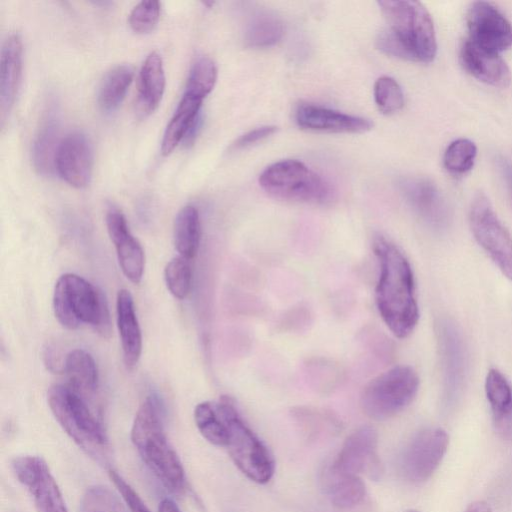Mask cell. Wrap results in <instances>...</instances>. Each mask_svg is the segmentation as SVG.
<instances>
[{
	"label": "cell",
	"instance_id": "6da1fadb",
	"mask_svg": "<svg viewBox=\"0 0 512 512\" xmlns=\"http://www.w3.org/2000/svg\"><path fill=\"white\" fill-rule=\"evenodd\" d=\"M379 263L375 301L379 314L398 338L412 333L419 319L411 266L403 253L383 236L373 242Z\"/></svg>",
	"mask_w": 512,
	"mask_h": 512
},
{
	"label": "cell",
	"instance_id": "7a4b0ae2",
	"mask_svg": "<svg viewBox=\"0 0 512 512\" xmlns=\"http://www.w3.org/2000/svg\"><path fill=\"white\" fill-rule=\"evenodd\" d=\"M378 5L388 28L378 34L377 47L392 57L422 63L433 61L437 52L436 35L425 6L410 0H385Z\"/></svg>",
	"mask_w": 512,
	"mask_h": 512
},
{
	"label": "cell",
	"instance_id": "3957f363",
	"mask_svg": "<svg viewBox=\"0 0 512 512\" xmlns=\"http://www.w3.org/2000/svg\"><path fill=\"white\" fill-rule=\"evenodd\" d=\"M131 440L142 460L159 481L172 491L185 486L182 464L167 440L157 402L147 397L137 410Z\"/></svg>",
	"mask_w": 512,
	"mask_h": 512
},
{
	"label": "cell",
	"instance_id": "277c9868",
	"mask_svg": "<svg viewBox=\"0 0 512 512\" xmlns=\"http://www.w3.org/2000/svg\"><path fill=\"white\" fill-rule=\"evenodd\" d=\"M48 405L68 436L99 463L109 460V443L102 422L83 396L70 386L52 385L47 393Z\"/></svg>",
	"mask_w": 512,
	"mask_h": 512
},
{
	"label": "cell",
	"instance_id": "5b68a950",
	"mask_svg": "<svg viewBox=\"0 0 512 512\" xmlns=\"http://www.w3.org/2000/svg\"><path fill=\"white\" fill-rule=\"evenodd\" d=\"M53 309L58 322L67 329L91 325L101 336L111 333L107 301L100 290L83 277L66 273L55 284Z\"/></svg>",
	"mask_w": 512,
	"mask_h": 512
},
{
	"label": "cell",
	"instance_id": "8992f818",
	"mask_svg": "<svg viewBox=\"0 0 512 512\" xmlns=\"http://www.w3.org/2000/svg\"><path fill=\"white\" fill-rule=\"evenodd\" d=\"M217 404L227 428L226 448L234 464L250 480L267 483L274 474V460L268 449L228 397H222Z\"/></svg>",
	"mask_w": 512,
	"mask_h": 512
},
{
	"label": "cell",
	"instance_id": "52a82bcc",
	"mask_svg": "<svg viewBox=\"0 0 512 512\" xmlns=\"http://www.w3.org/2000/svg\"><path fill=\"white\" fill-rule=\"evenodd\" d=\"M269 195L288 201L323 204L330 201L329 184L303 162L285 159L269 165L259 176Z\"/></svg>",
	"mask_w": 512,
	"mask_h": 512
},
{
	"label": "cell",
	"instance_id": "ba28073f",
	"mask_svg": "<svg viewBox=\"0 0 512 512\" xmlns=\"http://www.w3.org/2000/svg\"><path fill=\"white\" fill-rule=\"evenodd\" d=\"M419 378L409 366H396L373 378L363 389L360 405L363 412L372 419L390 418L415 398Z\"/></svg>",
	"mask_w": 512,
	"mask_h": 512
},
{
	"label": "cell",
	"instance_id": "9c48e42d",
	"mask_svg": "<svg viewBox=\"0 0 512 512\" xmlns=\"http://www.w3.org/2000/svg\"><path fill=\"white\" fill-rule=\"evenodd\" d=\"M469 223L477 243L512 281V236L497 217L485 194L478 193L473 198Z\"/></svg>",
	"mask_w": 512,
	"mask_h": 512
},
{
	"label": "cell",
	"instance_id": "30bf717a",
	"mask_svg": "<svg viewBox=\"0 0 512 512\" xmlns=\"http://www.w3.org/2000/svg\"><path fill=\"white\" fill-rule=\"evenodd\" d=\"M449 443L441 428H428L417 433L400 457V471L413 483L427 480L440 464Z\"/></svg>",
	"mask_w": 512,
	"mask_h": 512
},
{
	"label": "cell",
	"instance_id": "8fae6325",
	"mask_svg": "<svg viewBox=\"0 0 512 512\" xmlns=\"http://www.w3.org/2000/svg\"><path fill=\"white\" fill-rule=\"evenodd\" d=\"M13 472L33 498L37 512H69L47 463L39 456L13 459Z\"/></svg>",
	"mask_w": 512,
	"mask_h": 512
},
{
	"label": "cell",
	"instance_id": "7c38bea8",
	"mask_svg": "<svg viewBox=\"0 0 512 512\" xmlns=\"http://www.w3.org/2000/svg\"><path fill=\"white\" fill-rule=\"evenodd\" d=\"M466 21L468 39L480 48L500 54L512 46V25L491 3L473 2Z\"/></svg>",
	"mask_w": 512,
	"mask_h": 512
},
{
	"label": "cell",
	"instance_id": "4fadbf2b",
	"mask_svg": "<svg viewBox=\"0 0 512 512\" xmlns=\"http://www.w3.org/2000/svg\"><path fill=\"white\" fill-rule=\"evenodd\" d=\"M377 448V431L372 426H362L346 438L331 467L340 472L358 476L366 474L378 479L382 470Z\"/></svg>",
	"mask_w": 512,
	"mask_h": 512
},
{
	"label": "cell",
	"instance_id": "5bb4252c",
	"mask_svg": "<svg viewBox=\"0 0 512 512\" xmlns=\"http://www.w3.org/2000/svg\"><path fill=\"white\" fill-rule=\"evenodd\" d=\"M93 150L87 136L72 132L62 138L55 159V170L70 186L84 188L91 179Z\"/></svg>",
	"mask_w": 512,
	"mask_h": 512
},
{
	"label": "cell",
	"instance_id": "9a60e30c",
	"mask_svg": "<svg viewBox=\"0 0 512 512\" xmlns=\"http://www.w3.org/2000/svg\"><path fill=\"white\" fill-rule=\"evenodd\" d=\"M398 185L405 200L428 225L436 229L448 225L450 211L435 184L425 178L408 177Z\"/></svg>",
	"mask_w": 512,
	"mask_h": 512
},
{
	"label": "cell",
	"instance_id": "2e32d148",
	"mask_svg": "<svg viewBox=\"0 0 512 512\" xmlns=\"http://www.w3.org/2000/svg\"><path fill=\"white\" fill-rule=\"evenodd\" d=\"M106 226L123 274L132 283H140L145 266L144 251L131 234L126 218L119 210L111 209L106 215Z\"/></svg>",
	"mask_w": 512,
	"mask_h": 512
},
{
	"label": "cell",
	"instance_id": "e0dca14e",
	"mask_svg": "<svg viewBox=\"0 0 512 512\" xmlns=\"http://www.w3.org/2000/svg\"><path fill=\"white\" fill-rule=\"evenodd\" d=\"M295 121L302 129L327 133H363L373 127L367 118L308 103L298 106Z\"/></svg>",
	"mask_w": 512,
	"mask_h": 512
},
{
	"label": "cell",
	"instance_id": "ac0fdd59",
	"mask_svg": "<svg viewBox=\"0 0 512 512\" xmlns=\"http://www.w3.org/2000/svg\"><path fill=\"white\" fill-rule=\"evenodd\" d=\"M444 391L447 399L458 396L466 377V353L462 338L453 324L444 321L439 328Z\"/></svg>",
	"mask_w": 512,
	"mask_h": 512
},
{
	"label": "cell",
	"instance_id": "d6986e66",
	"mask_svg": "<svg viewBox=\"0 0 512 512\" xmlns=\"http://www.w3.org/2000/svg\"><path fill=\"white\" fill-rule=\"evenodd\" d=\"M460 61L474 78L488 85L505 88L511 82V73L499 54L480 48L466 39L460 48Z\"/></svg>",
	"mask_w": 512,
	"mask_h": 512
},
{
	"label": "cell",
	"instance_id": "ffe728a7",
	"mask_svg": "<svg viewBox=\"0 0 512 512\" xmlns=\"http://www.w3.org/2000/svg\"><path fill=\"white\" fill-rule=\"evenodd\" d=\"M55 102L49 103L44 111L32 146V161L39 174L51 175L55 170V159L62 138H60L59 112Z\"/></svg>",
	"mask_w": 512,
	"mask_h": 512
},
{
	"label": "cell",
	"instance_id": "44dd1931",
	"mask_svg": "<svg viewBox=\"0 0 512 512\" xmlns=\"http://www.w3.org/2000/svg\"><path fill=\"white\" fill-rule=\"evenodd\" d=\"M22 71V42L11 34L4 42L0 60V114L4 124L10 113L20 85Z\"/></svg>",
	"mask_w": 512,
	"mask_h": 512
},
{
	"label": "cell",
	"instance_id": "7402d4cb",
	"mask_svg": "<svg viewBox=\"0 0 512 512\" xmlns=\"http://www.w3.org/2000/svg\"><path fill=\"white\" fill-rule=\"evenodd\" d=\"M116 312L123 360L128 369H133L141 356L142 335L133 297L127 289H121L117 294Z\"/></svg>",
	"mask_w": 512,
	"mask_h": 512
},
{
	"label": "cell",
	"instance_id": "603a6c76",
	"mask_svg": "<svg viewBox=\"0 0 512 512\" xmlns=\"http://www.w3.org/2000/svg\"><path fill=\"white\" fill-rule=\"evenodd\" d=\"M485 392L497 432L512 438V386L497 369H490L485 380Z\"/></svg>",
	"mask_w": 512,
	"mask_h": 512
},
{
	"label": "cell",
	"instance_id": "cb8c5ba5",
	"mask_svg": "<svg viewBox=\"0 0 512 512\" xmlns=\"http://www.w3.org/2000/svg\"><path fill=\"white\" fill-rule=\"evenodd\" d=\"M165 91V72L161 56L151 52L142 64L139 74L138 110L146 115L161 102Z\"/></svg>",
	"mask_w": 512,
	"mask_h": 512
},
{
	"label": "cell",
	"instance_id": "d4e9b609",
	"mask_svg": "<svg viewBox=\"0 0 512 512\" xmlns=\"http://www.w3.org/2000/svg\"><path fill=\"white\" fill-rule=\"evenodd\" d=\"M323 483L331 503L341 509L355 507L366 495L365 484L358 475L340 472L331 466L325 471Z\"/></svg>",
	"mask_w": 512,
	"mask_h": 512
},
{
	"label": "cell",
	"instance_id": "484cf974",
	"mask_svg": "<svg viewBox=\"0 0 512 512\" xmlns=\"http://www.w3.org/2000/svg\"><path fill=\"white\" fill-rule=\"evenodd\" d=\"M202 100L193 96L184 94L178 107L168 123L162 143L161 152L163 155H169L180 142H183L187 133L201 115Z\"/></svg>",
	"mask_w": 512,
	"mask_h": 512
},
{
	"label": "cell",
	"instance_id": "4316f807",
	"mask_svg": "<svg viewBox=\"0 0 512 512\" xmlns=\"http://www.w3.org/2000/svg\"><path fill=\"white\" fill-rule=\"evenodd\" d=\"M69 384L81 396L93 393L98 386V370L95 360L87 351H70L63 364Z\"/></svg>",
	"mask_w": 512,
	"mask_h": 512
},
{
	"label": "cell",
	"instance_id": "83f0119b",
	"mask_svg": "<svg viewBox=\"0 0 512 512\" xmlns=\"http://www.w3.org/2000/svg\"><path fill=\"white\" fill-rule=\"evenodd\" d=\"M284 34V25L269 11L254 12L246 24L244 41L252 48H266L278 43Z\"/></svg>",
	"mask_w": 512,
	"mask_h": 512
},
{
	"label": "cell",
	"instance_id": "f1b7e54d",
	"mask_svg": "<svg viewBox=\"0 0 512 512\" xmlns=\"http://www.w3.org/2000/svg\"><path fill=\"white\" fill-rule=\"evenodd\" d=\"M201 237V225L198 210L184 206L174 222V245L180 256L193 259L197 254Z\"/></svg>",
	"mask_w": 512,
	"mask_h": 512
},
{
	"label": "cell",
	"instance_id": "f546056e",
	"mask_svg": "<svg viewBox=\"0 0 512 512\" xmlns=\"http://www.w3.org/2000/svg\"><path fill=\"white\" fill-rule=\"evenodd\" d=\"M133 76L129 65L115 66L104 75L98 91V103L103 111L111 112L122 103Z\"/></svg>",
	"mask_w": 512,
	"mask_h": 512
},
{
	"label": "cell",
	"instance_id": "4dcf8cb0",
	"mask_svg": "<svg viewBox=\"0 0 512 512\" xmlns=\"http://www.w3.org/2000/svg\"><path fill=\"white\" fill-rule=\"evenodd\" d=\"M194 421L201 435L215 446L226 447L227 428L217 401L199 403L194 409Z\"/></svg>",
	"mask_w": 512,
	"mask_h": 512
},
{
	"label": "cell",
	"instance_id": "1f68e13d",
	"mask_svg": "<svg viewBox=\"0 0 512 512\" xmlns=\"http://www.w3.org/2000/svg\"><path fill=\"white\" fill-rule=\"evenodd\" d=\"M217 80V67L214 61L207 57H199L192 65L184 94L203 99L213 90Z\"/></svg>",
	"mask_w": 512,
	"mask_h": 512
},
{
	"label": "cell",
	"instance_id": "d6a6232c",
	"mask_svg": "<svg viewBox=\"0 0 512 512\" xmlns=\"http://www.w3.org/2000/svg\"><path fill=\"white\" fill-rule=\"evenodd\" d=\"M477 155L473 141L459 138L451 142L443 156L445 168L453 174H464L471 170Z\"/></svg>",
	"mask_w": 512,
	"mask_h": 512
},
{
	"label": "cell",
	"instance_id": "836d02e7",
	"mask_svg": "<svg viewBox=\"0 0 512 512\" xmlns=\"http://www.w3.org/2000/svg\"><path fill=\"white\" fill-rule=\"evenodd\" d=\"M191 260L183 256L171 259L164 270V278L170 293L177 299H184L192 283Z\"/></svg>",
	"mask_w": 512,
	"mask_h": 512
},
{
	"label": "cell",
	"instance_id": "e575fe53",
	"mask_svg": "<svg viewBox=\"0 0 512 512\" xmlns=\"http://www.w3.org/2000/svg\"><path fill=\"white\" fill-rule=\"evenodd\" d=\"M374 100L378 110L391 115L404 106V94L398 82L389 76L378 78L374 84Z\"/></svg>",
	"mask_w": 512,
	"mask_h": 512
},
{
	"label": "cell",
	"instance_id": "d590c367",
	"mask_svg": "<svg viewBox=\"0 0 512 512\" xmlns=\"http://www.w3.org/2000/svg\"><path fill=\"white\" fill-rule=\"evenodd\" d=\"M81 512H127L119 497L108 487H89L81 500Z\"/></svg>",
	"mask_w": 512,
	"mask_h": 512
},
{
	"label": "cell",
	"instance_id": "8d00e7d4",
	"mask_svg": "<svg viewBox=\"0 0 512 512\" xmlns=\"http://www.w3.org/2000/svg\"><path fill=\"white\" fill-rule=\"evenodd\" d=\"M160 17V2L145 0L139 2L130 12L129 25L136 33L152 31Z\"/></svg>",
	"mask_w": 512,
	"mask_h": 512
},
{
	"label": "cell",
	"instance_id": "74e56055",
	"mask_svg": "<svg viewBox=\"0 0 512 512\" xmlns=\"http://www.w3.org/2000/svg\"><path fill=\"white\" fill-rule=\"evenodd\" d=\"M109 477L114 483L130 512H150L140 496L116 471L110 470Z\"/></svg>",
	"mask_w": 512,
	"mask_h": 512
},
{
	"label": "cell",
	"instance_id": "f35d334b",
	"mask_svg": "<svg viewBox=\"0 0 512 512\" xmlns=\"http://www.w3.org/2000/svg\"><path fill=\"white\" fill-rule=\"evenodd\" d=\"M277 131L274 125H265L250 130L241 135L233 144V148L241 149L256 144L259 141L273 135Z\"/></svg>",
	"mask_w": 512,
	"mask_h": 512
},
{
	"label": "cell",
	"instance_id": "ab89813d",
	"mask_svg": "<svg viewBox=\"0 0 512 512\" xmlns=\"http://www.w3.org/2000/svg\"><path fill=\"white\" fill-rule=\"evenodd\" d=\"M501 170L503 172L508 192L512 200V164L508 162H503L501 164Z\"/></svg>",
	"mask_w": 512,
	"mask_h": 512
},
{
	"label": "cell",
	"instance_id": "60d3db41",
	"mask_svg": "<svg viewBox=\"0 0 512 512\" xmlns=\"http://www.w3.org/2000/svg\"><path fill=\"white\" fill-rule=\"evenodd\" d=\"M158 512H180V510L172 500L166 498L159 503Z\"/></svg>",
	"mask_w": 512,
	"mask_h": 512
},
{
	"label": "cell",
	"instance_id": "b9f144b4",
	"mask_svg": "<svg viewBox=\"0 0 512 512\" xmlns=\"http://www.w3.org/2000/svg\"><path fill=\"white\" fill-rule=\"evenodd\" d=\"M465 512H492L489 505L483 501L471 503Z\"/></svg>",
	"mask_w": 512,
	"mask_h": 512
},
{
	"label": "cell",
	"instance_id": "7bdbcfd3",
	"mask_svg": "<svg viewBox=\"0 0 512 512\" xmlns=\"http://www.w3.org/2000/svg\"><path fill=\"white\" fill-rule=\"evenodd\" d=\"M404 512H419V511L416 509H408V510H405Z\"/></svg>",
	"mask_w": 512,
	"mask_h": 512
}]
</instances>
